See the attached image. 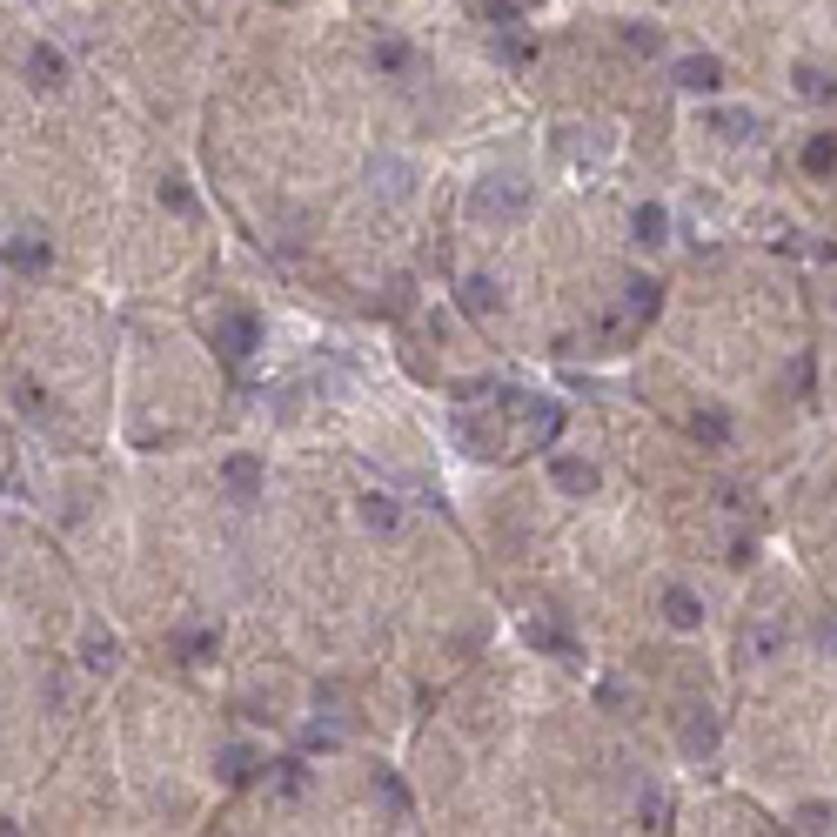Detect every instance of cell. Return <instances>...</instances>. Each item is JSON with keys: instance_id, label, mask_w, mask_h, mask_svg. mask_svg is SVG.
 <instances>
[{"instance_id": "cell-14", "label": "cell", "mask_w": 837, "mask_h": 837, "mask_svg": "<svg viewBox=\"0 0 837 837\" xmlns=\"http://www.w3.org/2000/svg\"><path fill=\"white\" fill-rule=\"evenodd\" d=\"M221 777H228V784H248V777H255V750L228 744V750H221Z\"/></svg>"}, {"instance_id": "cell-3", "label": "cell", "mask_w": 837, "mask_h": 837, "mask_svg": "<svg viewBox=\"0 0 837 837\" xmlns=\"http://www.w3.org/2000/svg\"><path fill=\"white\" fill-rule=\"evenodd\" d=\"M0 262H7V268H27V275H41V268L54 262V242H41V235H14V242H0Z\"/></svg>"}, {"instance_id": "cell-31", "label": "cell", "mask_w": 837, "mask_h": 837, "mask_svg": "<svg viewBox=\"0 0 837 837\" xmlns=\"http://www.w3.org/2000/svg\"><path fill=\"white\" fill-rule=\"evenodd\" d=\"M161 195H168V208H181V215H188V208H195V195H188V188H181V181H168V188H161Z\"/></svg>"}, {"instance_id": "cell-15", "label": "cell", "mask_w": 837, "mask_h": 837, "mask_svg": "<svg viewBox=\"0 0 837 837\" xmlns=\"http://www.w3.org/2000/svg\"><path fill=\"white\" fill-rule=\"evenodd\" d=\"M268 791H275V797L288 804V797H302V791H309V771H302V764H275V777H268Z\"/></svg>"}, {"instance_id": "cell-23", "label": "cell", "mask_w": 837, "mask_h": 837, "mask_svg": "<svg viewBox=\"0 0 837 837\" xmlns=\"http://www.w3.org/2000/svg\"><path fill=\"white\" fill-rule=\"evenodd\" d=\"M523 14H529L523 0H483V21H489V27H516Z\"/></svg>"}, {"instance_id": "cell-11", "label": "cell", "mask_w": 837, "mask_h": 837, "mask_svg": "<svg viewBox=\"0 0 837 837\" xmlns=\"http://www.w3.org/2000/svg\"><path fill=\"white\" fill-rule=\"evenodd\" d=\"M690 436L710 442V449H730V416L724 409H697V416H690Z\"/></svg>"}, {"instance_id": "cell-8", "label": "cell", "mask_w": 837, "mask_h": 837, "mask_svg": "<svg viewBox=\"0 0 837 837\" xmlns=\"http://www.w3.org/2000/svg\"><path fill=\"white\" fill-rule=\"evenodd\" d=\"M529 643H536V650H556V657H576V637L556 617H529Z\"/></svg>"}, {"instance_id": "cell-29", "label": "cell", "mask_w": 837, "mask_h": 837, "mask_svg": "<svg viewBox=\"0 0 837 837\" xmlns=\"http://www.w3.org/2000/svg\"><path fill=\"white\" fill-rule=\"evenodd\" d=\"M382 188H389V195H409V168H402V161H382Z\"/></svg>"}, {"instance_id": "cell-5", "label": "cell", "mask_w": 837, "mask_h": 837, "mask_svg": "<svg viewBox=\"0 0 837 837\" xmlns=\"http://www.w3.org/2000/svg\"><path fill=\"white\" fill-rule=\"evenodd\" d=\"M677 88L717 94V88H724V61H710V54H690V61H677Z\"/></svg>"}, {"instance_id": "cell-28", "label": "cell", "mask_w": 837, "mask_h": 837, "mask_svg": "<svg viewBox=\"0 0 837 837\" xmlns=\"http://www.w3.org/2000/svg\"><path fill=\"white\" fill-rule=\"evenodd\" d=\"M804 831H837V804H811V811H804Z\"/></svg>"}, {"instance_id": "cell-20", "label": "cell", "mask_w": 837, "mask_h": 837, "mask_svg": "<svg viewBox=\"0 0 837 837\" xmlns=\"http://www.w3.org/2000/svg\"><path fill=\"white\" fill-rule=\"evenodd\" d=\"M463 309H469V315H489V309H496V282L469 275V282H463Z\"/></svg>"}, {"instance_id": "cell-18", "label": "cell", "mask_w": 837, "mask_h": 837, "mask_svg": "<svg viewBox=\"0 0 837 837\" xmlns=\"http://www.w3.org/2000/svg\"><path fill=\"white\" fill-rule=\"evenodd\" d=\"M409 61H416V54H409L402 41H389V34L375 41V67H382V74H409Z\"/></svg>"}, {"instance_id": "cell-21", "label": "cell", "mask_w": 837, "mask_h": 837, "mask_svg": "<svg viewBox=\"0 0 837 837\" xmlns=\"http://www.w3.org/2000/svg\"><path fill=\"white\" fill-rule=\"evenodd\" d=\"M496 61L529 67V61H536V41H523V34H509V27H503V41H496Z\"/></svg>"}, {"instance_id": "cell-12", "label": "cell", "mask_w": 837, "mask_h": 837, "mask_svg": "<svg viewBox=\"0 0 837 837\" xmlns=\"http://www.w3.org/2000/svg\"><path fill=\"white\" fill-rule=\"evenodd\" d=\"M710 128L724 134V141H757V114H744V108H717V114H710Z\"/></svg>"}, {"instance_id": "cell-13", "label": "cell", "mask_w": 837, "mask_h": 837, "mask_svg": "<svg viewBox=\"0 0 837 837\" xmlns=\"http://www.w3.org/2000/svg\"><path fill=\"white\" fill-rule=\"evenodd\" d=\"M804 168H811V175H831L837 168V134H811V141H804Z\"/></svg>"}, {"instance_id": "cell-1", "label": "cell", "mask_w": 837, "mask_h": 837, "mask_svg": "<svg viewBox=\"0 0 837 837\" xmlns=\"http://www.w3.org/2000/svg\"><path fill=\"white\" fill-rule=\"evenodd\" d=\"M523 208H529V181H516V175H489L469 195V215L476 221H516Z\"/></svg>"}, {"instance_id": "cell-17", "label": "cell", "mask_w": 837, "mask_h": 837, "mask_svg": "<svg viewBox=\"0 0 837 837\" xmlns=\"http://www.w3.org/2000/svg\"><path fill=\"white\" fill-rule=\"evenodd\" d=\"M663 228H670V215H663L657 201H643V208H637V242H643V248H657V242H663Z\"/></svg>"}, {"instance_id": "cell-6", "label": "cell", "mask_w": 837, "mask_h": 837, "mask_svg": "<svg viewBox=\"0 0 837 837\" xmlns=\"http://www.w3.org/2000/svg\"><path fill=\"white\" fill-rule=\"evenodd\" d=\"M221 483L235 489V503H255V496H262V463H255V456H228V463H221Z\"/></svg>"}, {"instance_id": "cell-19", "label": "cell", "mask_w": 837, "mask_h": 837, "mask_svg": "<svg viewBox=\"0 0 837 837\" xmlns=\"http://www.w3.org/2000/svg\"><path fill=\"white\" fill-rule=\"evenodd\" d=\"M797 94H811V101H837V81L824 67H797Z\"/></svg>"}, {"instance_id": "cell-4", "label": "cell", "mask_w": 837, "mask_h": 837, "mask_svg": "<svg viewBox=\"0 0 837 837\" xmlns=\"http://www.w3.org/2000/svg\"><path fill=\"white\" fill-rule=\"evenodd\" d=\"M255 342H262V322H255V315H228V322H221V355H228V362H248Z\"/></svg>"}, {"instance_id": "cell-16", "label": "cell", "mask_w": 837, "mask_h": 837, "mask_svg": "<svg viewBox=\"0 0 837 837\" xmlns=\"http://www.w3.org/2000/svg\"><path fill=\"white\" fill-rule=\"evenodd\" d=\"M362 523H369V529H382V536H389V529L402 523V509L389 503V496H362Z\"/></svg>"}, {"instance_id": "cell-9", "label": "cell", "mask_w": 837, "mask_h": 837, "mask_svg": "<svg viewBox=\"0 0 837 837\" xmlns=\"http://www.w3.org/2000/svg\"><path fill=\"white\" fill-rule=\"evenodd\" d=\"M27 81H34V88H61V81H67V61L54 54V47H34V54H27Z\"/></svg>"}, {"instance_id": "cell-24", "label": "cell", "mask_w": 837, "mask_h": 837, "mask_svg": "<svg viewBox=\"0 0 837 837\" xmlns=\"http://www.w3.org/2000/svg\"><path fill=\"white\" fill-rule=\"evenodd\" d=\"M181 657H188V663L215 657V630H188V637H181Z\"/></svg>"}, {"instance_id": "cell-27", "label": "cell", "mask_w": 837, "mask_h": 837, "mask_svg": "<svg viewBox=\"0 0 837 837\" xmlns=\"http://www.w3.org/2000/svg\"><path fill=\"white\" fill-rule=\"evenodd\" d=\"M630 315H657V282H630Z\"/></svg>"}, {"instance_id": "cell-30", "label": "cell", "mask_w": 837, "mask_h": 837, "mask_svg": "<svg viewBox=\"0 0 837 837\" xmlns=\"http://www.w3.org/2000/svg\"><path fill=\"white\" fill-rule=\"evenodd\" d=\"M623 41L637 47V54H657V27H630V34H623Z\"/></svg>"}, {"instance_id": "cell-25", "label": "cell", "mask_w": 837, "mask_h": 837, "mask_svg": "<svg viewBox=\"0 0 837 837\" xmlns=\"http://www.w3.org/2000/svg\"><path fill=\"white\" fill-rule=\"evenodd\" d=\"M717 744V730L704 724V710H697V724H683V750H697V757H704V750Z\"/></svg>"}, {"instance_id": "cell-7", "label": "cell", "mask_w": 837, "mask_h": 837, "mask_svg": "<svg viewBox=\"0 0 837 837\" xmlns=\"http://www.w3.org/2000/svg\"><path fill=\"white\" fill-rule=\"evenodd\" d=\"M663 623H670V630H697V623H704V603L690 590H663Z\"/></svg>"}, {"instance_id": "cell-2", "label": "cell", "mask_w": 837, "mask_h": 837, "mask_svg": "<svg viewBox=\"0 0 837 837\" xmlns=\"http://www.w3.org/2000/svg\"><path fill=\"white\" fill-rule=\"evenodd\" d=\"M509 416L523 422V436L536 442V449H550L556 436H563V409H556V402H536V396H516V389H509V402H503Z\"/></svg>"}, {"instance_id": "cell-26", "label": "cell", "mask_w": 837, "mask_h": 837, "mask_svg": "<svg viewBox=\"0 0 837 837\" xmlns=\"http://www.w3.org/2000/svg\"><path fill=\"white\" fill-rule=\"evenodd\" d=\"M375 784H382V797H389V811H396V817H409V791H402V777H396V771H382Z\"/></svg>"}, {"instance_id": "cell-22", "label": "cell", "mask_w": 837, "mask_h": 837, "mask_svg": "<svg viewBox=\"0 0 837 837\" xmlns=\"http://www.w3.org/2000/svg\"><path fill=\"white\" fill-rule=\"evenodd\" d=\"M114 657H121V643H114V637H88V643H81V663H88V670H114Z\"/></svg>"}, {"instance_id": "cell-32", "label": "cell", "mask_w": 837, "mask_h": 837, "mask_svg": "<svg viewBox=\"0 0 837 837\" xmlns=\"http://www.w3.org/2000/svg\"><path fill=\"white\" fill-rule=\"evenodd\" d=\"M824 643H831V650H837V617H831V623H824Z\"/></svg>"}, {"instance_id": "cell-10", "label": "cell", "mask_w": 837, "mask_h": 837, "mask_svg": "<svg viewBox=\"0 0 837 837\" xmlns=\"http://www.w3.org/2000/svg\"><path fill=\"white\" fill-rule=\"evenodd\" d=\"M550 476H556V489H570V496H590V489H596V469L576 463V456H556Z\"/></svg>"}]
</instances>
